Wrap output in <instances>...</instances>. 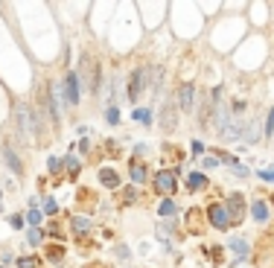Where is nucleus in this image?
I'll list each match as a JSON object with an SVG mask.
<instances>
[{"instance_id":"obj_22","label":"nucleus","mask_w":274,"mask_h":268,"mask_svg":"<svg viewBox=\"0 0 274 268\" xmlns=\"http://www.w3.org/2000/svg\"><path fill=\"white\" fill-rule=\"evenodd\" d=\"M105 117H108V123H117V120H120V111H117V105H111V108L105 111Z\"/></svg>"},{"instance_id":"obj_23","label":"nucleus","mask_w":274,"mask_h":268,"mask_svg":"<svg viewBox=\"0 0 274 268\" xmlns=\"http://www.w3.org/2000/svg\"><path fill=\"white\" fill-rule=\"evenodd\" d=\"M172 213H175V204L172 201H163L160 204V216H172Z\"/></svg>"},{"instance_id":"obj_32","label":"nucleus","mask_w":274,"mask_h":268,"mask_svg":"<svg viewBox=\"0 0 274 268\" xmlns=\"http://www.w3.org/2000/svg\"><path fill=\"white\" fill-rule=\"evenodd\" d=\"M0 268H3V266H0Z\"/></svg>"},{"instance_id":"obj_30","label":"nucleus","mask_w":274,"mask_h":268,"mask_svg":"<svg viewBox=\"0 0 274 268\" xmlns=\"http://www.w3.org/2000/svg\"><path fill=\"white\" fill-rule=\"evenodd\" d=\"M59 169H61V164L56 161V158H50V172H59Z\"/></svg>"},{"instance_id":"obj_7","label":"nucleus","mask_w":274,"mask_h":268,"mask_svg":"<svg viewBox=\"0 0 274 268\" xmlns=\"http://www.w3.org/2000/svg\"><path fill=\"white\" fill-rule=\"evenodd\" d=\"M210 222H213V228H219V231H228V228H231V222H228V210L219 207V204L210 207Z\"/></svg>"},{"instance_id":"obj_28","label":"nucleus","mask_w":274,"mask_h":268,"mask_svg":"<svg viewBox=\"0 0 274 268\" xmlns=\"http://www.w3.org/2000/svg\"><path fill=\"white\" fill-rule=\"evenodd\" d=\"M260 178H263V181H272V184H274V169H266V172H260Z\"/></svg>"},{"instance_id":"obj_9","label":"nucleus","mask_w":274,"mask_h":268,"mask_svg":"<svg viewBox=\"0 0 274 268\" xmlns=\"http://www.w3.org/2000/svg\"><path fill=\"white\" fill-rule=\"evenodd\" d=\"M239 132H242V123L234 120V123H225L219 134H222V140H239Z\"/></svg>"},{"instance_id":"obj_2","label":"nucleus","mask_w":274,"mask_h":268,"mask_svg":"<svg viewBox=\"0 0 274 268\" xmlns=\"http://www.w3.org/2000/svg\"><path fill=\"white\" fill-rule=\"evenodd\" d=\"M175 187H178V175H175V172H157V178H155V190H157V193L172 196Z\"/></svg>"},{"instance_id":"obj_14","label":"nucleus","mask_w":274,"mask_h":268,"mask_svg":"<svg viewBox=\"0 0 274 268\" xmlns=\"http://www.w3.org/2000/svg\"><path fill=\"white\" fill-rule=\"evenodd\" d=\"M251 213H254V219H257V222H266V216H269V210H266V204H263V201H254Z\"/></svg>"},{"instance_id":"obj_25","label":"nucleus","mask_w":274,"mask_h":268,"mask_svg":"<svg viewBox=\"0 0 274 268\" xmlns=\"http://www.w3.org/2000/svg\"><path fill=\"white\" fill-rule=\"evenodd\" d=\"M30 225H41V213H38L35 207L30 210Z\"/></svg>"},{"instance_id":"obj_27","label":"nucleus","mask_w":274,"mask_h":268,"mask_svg":"<svg viewBox=\"0 0 274 268\" xmlns=\"http://www.w3.org/2000/svg\"><path fill=\"white\" fill-rule=\"evenodd\" d=\"M44 210H47V213H50V216H53V213H56V210H59V204H56V201H53V199H47V204H44Z\"/></svg>"},{"instance_id":"obj_16","label":"nucleus","mask_w":274,"mask_h":268,"mask_svg":"<svg viewBox=\"0 0 274 268\" xmlns=\"http://www.w3.org/2000/svg\"><path fill=\"white\" fill-rule=\"evenodd\" d=\"M88 228H91V222H88L85 216H76V219H73V231H76V234H88Z\"/></svg>"},{"instance_id":"obj_26","label":"nucleus","mask_w":274,"mask_h":268,"mask_svg":"<svg viewBox=\"0 0 274 268\" xmlns=\"http://www.w3.org/2000/svg\"><path fill=\"white\" fill-rule=\"evenodd\" d=\"M30 242H32V245H38V242H41V231H38V228H32V231H30Z\"/></svg>"},{"instance_id":"obj_8","label":"nucleus","mask_w":274,"mask_h":268,"mask_svg":"<svg viewBox=\"0 0 274 268\" xmlns=\"http://www.w3.org/2000/svg\"><path fill=\"white\" fill-rule=\"evenodd\" d=\"M193 97H196L193 85H184L181 91H178V105H181V111H193Z\"/></svg>"},{"instance_id":"obj_10","label":"nucleus","mask_w":274,"mask_h":268,"mask_svg":"<svg viewBox=\"0 0 274 268\" xmlns=\"http://www.w3.org/2000/svg\"><path fill=\"white\" fill-rule=\"evenodd\" d=\"M99 181H102V187H111V190L120 187V175H117L114 169H102V172H99Z\"/></svg>"},{"instance_id":"obj_11","label":"nucleus","mask_w":274,"mask_h":268,"mask_svg":"<svg viewBox=\"0 0 274 268\" xmlns=\"http://www.w3.org/2000/svg\"><path fill=\"white\" fill-rule=\"evenodd\" d=\"M228 248H231L234 260H245V257H248V242H245V239H234Z\"/></svg>"},{"instance_id":"obj_1","label":"nucleus","mask_w":274,"mask_h":268,"mask_svg":"<svg viewBox=\"0 0 274 268\" xmlns=\"http://www.w3.org/2000/svg\"><path fill=\"white\" fill-rule=\"evenodd\" d=\"M15 123H18V137H21V143H30L32 132H35V123H32V111L27 105H18V108H15Z\"/></svg>"},{"instance_id":"obj_4","label":"nucleus","mask_w":274,"mask_h":268,"mask_svg":"<svg viewBox=\"0 0 274 268\" xmlns=\"http://www.w3.org/2000/svg\"><path fill=\"white\" fill-rule=\"evenodd\" d=\"M175 126H178V108L172 102H166L160 108V129L163 132H175Z\"/></svg>"},{"instance_id":"obj_3","label":"nucleus","mask_w":274,"mask_h":268,"mask_svg":"<svg viewBox=\"0 0 274 268\" xmlns=\"http://www.w3.org/2000/svg\"><path fill=\"white\" fill-rule=\"evenodd\" d=\"M242 216H245V199L239 193H234L231 201H228V222H231V225H239Z\"/></svg>"},{"instance_id":"obj_15","label":"nucleus","mask_w":274,"mask_h":268,"mask_svg":"<svg viewBox=\"0 0 274 268\" xmlns=\"http://www.w3.org/2000/svg\"><path fill=\"white\" fill-rule=\"evenodd\" d=\"M204 184H207V178H204L201 172H193V175H190V190H201Z\"/></svg>"},{"instance_id":"obj_29","label":"nucleus","mask_w":274,"mask_h":268,"mask_svg":"<svg viewBox=\"0 0 274 268\" xmlns=\"http://www.w3.org/2000/svg\"><path fill=\"white\" fill-rule=\"evenodd\" d=\"M9 225H12V228H24V219H21V216H12Z\"/></svg>"},{"instance_id":"obj_18","label":"nucleus","mask_w":274,"mask_h":268,"mask_svg":"<svg viewBox=\"0 0 274 268\" xmlns=\"http://www.w3.org/2000/svg\"><path fill=\"white\" fill-rule=\"evenodd\" d=\"M134 120H140V123H152V111H146V108H134Z\"/></svg>"},{"instance_id":"obj_13","label":"nucleus","mask_w":274,"mask_h":268,"mask_svg":"<svg viewBox=\"0 0 274 268\" xmlns=\"http://www.w3.org/2000/svg\"><path fill=\"white\" fill-rule=\"evenodd\" d=\"M131 181L134 184H143L146 181V167L143 164H131Z\"/></svg>"},{"instance_id":"obj_12","label":"nucleus","mask_w":274,"mask_h":268,"mask_svg":"<svg viewBox=\"0 0 274 268\" xmlns=\"http://www.w3.org/2000/svg\"><path fill=\"white\" fill-rule=\"evenodd\" d=\"M3 161H6V164H9V169H12V172H18V175H21V161H18V155H15V152H12V149H9V146H6V149H3Z\"/></svg>"},{"instance_id":"obj_24","label":"nucleus","mask_w":274,"mask_h":268,"mask_svg":"<svg viewBox=\"0 0 274 268\" xmlns=\"http://www.w3.org/2000/svg\"><path fill=\"white\" fill-rule=\"evenodd\" d=\"M257 137H260V134H257V123H254V126H248V134H245V140H248V143H254Z\"/></svg>"},{"instance_id":"obj_21","label":"nucleus","mask_w":274,"mask_h":268,"mask_svg":"<svg viewBox=\"0 0 274 268\" xmlns=\"http://www.w3.org/2000/svg\"><path fill=\"white\" fill-rule=\"evenodd\" d=\"M266 137H274V108L269 111V120H266Z\"/></svg>"},{"instance_id":"obj_17","label":"nucleus","mask_w":274,"mask_h":268,"mask_svg":"<svg viewBox=\"0 0 274 268\" xmlns=\"http://www.w3.org/2000/svg\"><path fill=\"white\" fill-rule=\"evenodd\" d=\"M41 263H38V257H21L18 260V268H38Z\"/></svg>"},{"instance_id":"obj_5","label":"nucleus","mask_w":274,"mask_h":268,"mask_svg":"<svg viewBox=\"0 0 274 268\" xmlns=\"http://www.w3.org/2000/svg\"><path fill=\"white\" fill-rule=\"evenodd\" d=\"M146 91V70H134L131 79H128V100L137 102V97Z\"/></svg>"},{"instance_id":"obj_31","label":"nucleus","mask_w":274,"mask_h":268,"mask_svg":"<svg viewBox=\"0 0 274 268\" xmlns=\"http://www.w3.org/2000/svg\"><path fill=\"white\" fill-rule=\"evenodd\" d=\"M0 207H3V193H0Z\"/></svg>"},{"instance_id":"obj_19","label":"nucleus","mask_w":274,"mask_h":268,"mask_svg":"<svg viewBox=\"0 0 274 268\" xmlns=\"http://www.w3.org/2000/svg\"><path fill=\"white\" fill-rule=\"evenodd\" d=\"M47 257H50L53 263H61V257H64V251H61V245H50V251H47Z\"/></svg>"},{"instance_id":"obj_6","label":"nucleus","mask_w":274,"mask_h":268,"mask_svg":"<svg viewBox=\"0 0 274 268\" xmlns=\"http://www.w3.org/2000/svg\"><path fill=\"white\" fill-rule=\"evenodd\" d=\"M64 102H70V105L79 102V79H76V73L64 76Z\"/></svg>"},{"instance_id":"obj_20","label":"nucleus","mask_w":274,"mask_h":268,"mask_svg":"<svg viewBox=\"0 0 274 268\" xmlns=\"http://www.w3.org/2000/svg\"><path fill=\"white\" fill-rule=\"evenodd\" d=\"M64 167H67L70 175H79V161H76V158H67V161H64Z\"/></svg>"}]
</instances>
